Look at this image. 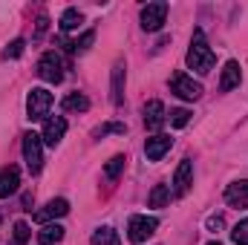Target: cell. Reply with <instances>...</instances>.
I'll list each match as a JSON object with an SVG mask.
<instances>
[{
    "mask_svg": "<svg viewBox=\"0 0 248 245\" xmlns=\"http://www.w3.org/2000/svg\"><path fill=\"white\" fill-rule=\"evenodd\" d=\"M231 240H234V245H248V219H243V222L234 225Z\"/></svg>",
    "mask_w": 248,
    "mask_h": 245,
    "instance_id": "27",
    "label": "cell"
},
{
    "mask_svg": "<svg viewBox=\"0 0 248 245\" xmlns=\"http://www.w3.org/2000/svg\"><path fill=\"white\" fill-rule=\"evenodd\" d=\"M222 225H225V222H222V216H211V219H208V231H219Z\"/></svg>",
    "mask_w": 248,
    "mask_h": 245,
    "instance_id": "29",
    "label": "cell"
},
{
    "mask_svg": "<svg viewBox=\"0 0 248 245\" xmlns=\"http://www.w3.org/2000/svg\"><path fill=\"white\" fill-rule=\"evenodd\" d=\"M63 133H66V119L55 116V119H46L41 138H44V144H46V147H58V144H61V138H63Z\"/></svg>",
    "mask_w": 248,
    "mask_h": 245,
    "instance_id": "11",
    "label": "cell"
},
{
    "mask_svg": "<svg viewBox=\"0 0 248 245\" xmlns=\"http://www.w3.org/2000/svg\"><path fill=\"white\" fill-rule=\"evenodd\" d=\"M110 133H119V136H124V133H127V127H124L122 122L101 124V127H95V130H93V138H104V136H110Z\"/></svg>",
    "mask_w": 248,
    "mask_h": 245,
    "instance_id": "26",
    "label": "cell"
},
{
    "mask_svg": "<svg viewBox=\"0 0 248 245\" xmlns=\"http://www.w3.org/2000/svg\"><path fill=\"white\" fill-rule=\"evenodd\" d=\"M156 228H159V219H156V216H141V214H136V216H130V222H127V240L139 245V243H144L147 237H153Z\"/></svg>",
    "mask_w": 248,
    "mask_h": 245,
    "instance_id": "4",
    "label": "cell"
},
{
    "mask_svg": "<svg viewBox=\"0 0 248 245\" xmlns=\"http://www.w3.org/2000/svg\"><path fill=\"white\" fill-rule=\"evenodd\" d=\"M66 214H69V202L66 199H52L41 211H35V222H49V219H58V216H66Z\"/></svg>",
    "mask_w": 248,
    "mask_h": 245,
    "instance_id": "12",
    "label": "cell"
},
{
    "mask_svg": "<svg viewBox=\"0 0 248 245\" xmlns=\"http://www.w3.org/2000/svg\"><path fill=\"white\" fill-rule=\"evenodd\" d=\"M170 92L179 95V98H185V101H196V98L202 95V84L193 81L185 72H176V75L170 78Z\"/></svg>",
    "mask_w": 248,
    "mask_h": 245,
    "instance_id": "6",
    "label": "cell"
},
{
    "mask_svg": "<svg viewBox=\"0 0 248 245\" xmlns=\"http://www.w3.org/2000/svg\"><path fill=\"white\" fill-rule=\"evenodd\" d=\"M150 208H168L170 205V184H156L150 190Z\"/></svg>",
    "mask_w": 248,
    "mask_h": 245,
    "instance_id": "21",
    "label": "cell"
},
{
    "mask_svg": "<svg viewBox=\"0 0 248 245\" xmlns=\"http://www.w3.org/2000/svg\"><path fill=\"white\" fill-rule=\"evenodd\" d=\"M29 237H32L29 225H26V222H15V228H12V243L9 245H26Z\"/></svg>",
    "mask_w": 248,
    "mask_h": 245,
    "instance_id": "25",
    "label": "cell"
},
{
    "mask_svg": "<svg viewBox=\"0 0 248 245\" xmlns=\"http://www.w3.org/2000/svg\"><path fill=\"white\" fill-rule=\"evenodd\" d=\"M84 23V15L78 12V9H63L61 20H58V26H61V32H72V29H78Z\"/></svg>",
    "mask_w": 248,
    "mask_h": 245,
    "instance_id": "22",
    "label": "cell"
},
{
    "mask_svg": "<svg viewBox=\"0 0 248 245\" xmlns=\"http://www.w3.org/2000/svg\"><path fill=\"white\" fill-rule=\"evenodd\" d=\"M185 61H187V69H193V72H199V75H208V72L214 69L217 55H214V49L208 46V41H205V32H202V29H193L190 49H187Z\"/></svg>",
    "mask_w": 248,
    "mask_h": 245,
    "instance_id": "1",
    "label": "cell"
},
{
    "mask_svg": "<svg viewBox=\"0 0 248 245\" xmlns=\"http://www.w3.org/2000/svg\"><path fill=\"white\" fill-rule=\"evenodd\" d=\"M240 81H243L240 63L237 61H225V66H222V78H219V92H231L234 87H240Z\"/></svg>",
    "mask_w": 248,
    "mask_h": 245,
    "instance_id": "14",
    "label": "cell"
},
{
    "mask_svg": "<svg viewBox=\"0 0 248 245\" xmlns=\"http://www.w3.org/2000/svg\"><path fill=\"white\" fill-rule=\"evenodd\" d=\"M170 147H173V138L165 136V133H159V136H150V138L144 141V156H147L150 162H159Z\"/></svg>",
    "mask_w": 248,
    "mask_h": 245,
    "instance_id": "9",
    "label": "cell"
},
{
    "mask_svg": "<svg viewBox=\"0 0 248 245\" xmlns=\"http://www.w3.org/2000/svg\"><path fill=\"white\" fill-rule=\"evenodd\" d=\"M23 46H26V41H23V38H15V41L0 52V58H3V61H15V58H20V55H23Z\"/></svg>",
    "mask_w": 248,
    "mask_h": 245,
    "instance_id": "24",
    "label": "cell"
},
{
    "mask_svg": "<svg viewBox=\"0 0 248 245\" xmlns=\"http://www.w3.org/2000/svg\"><path fill=\"white\" fill-rule=\"evenodd\" d=\"M193 184V162L182 159L179 168H176V176H173V196H185Z\"/></svg>",
    "mask_w": 248,
    "mask_h": 245,
    "instance_id": "10",
    "label": "cell"
},
{
    "mask_svg": "<svg viewBox=\"0 0 248 245\" xmlns=\"http://www.w3.org/2000/svg\"><path fill=\"white\" fill-rule=\"evenodd\" d=\"M49 107H52V92L44 90V87H32L29 95H26V119L41 122V119L49 116Z\"/></svg>",
    "mask_w": 248,
    "mask_h": 245,
    "instance_id": "2",
    "label": "cell"
},
{
    "mask_svg": "<svg viewBox=\"0 0 248 245\" xmlns=\"http://www.w3.org/2000/svg\"><path fill=\"white\" fill-rule=\"evenodd\" d=\"M23 159H26V168L29 173H41L44 168V138L38 133H26L23 136Z\"/></svg>",
    "mask_w": 248,
    "mask_h": 245,
    "instance_id": "3",
    "label": "cell"
},
{
    "mask_svg": "<svg viewBox=\"0 0 248 245\" xmlns=\"http://www.w3.org/2000/svg\"><path fill=\"white\" fill-rule=\"evenodd\" d=\"M208 245H222V243H208Z\"/></svg>",
    "mask_w": 248,
    "mask_h": 245,
    "instance_id": "31",
    "label": "cell"
},
{
    "mask_svg": "<svg viewBox=\"0 0 248 245\" xmlns=\"http://www.w3.org/2000/svg\"><path fill=\"white\" fill-rule=\"evenodd\" d=\"M90 245H122L119 243V231L104 225V228H95L93 237H90Z\"/></svg>",
    "mask_w": 248,
    "mask_h": 245,
    "instance_id": "19",
    "label": "cell"
},
{
    "mask_svg": "<svg viewBox=\"0 0 248 245\" xmlns=\"http://www.w3.org/2000/svg\"><path fill=\"white\" fill-rule=\"evenodd\" d=\"M17 184H20V170H17L15 165L3 168V170H0V199L12 196V193L17 190Z\"/></svg>",
    "mask_w": 248,
    "mask_h": 245,
    "instance_id": "16",
    "label": "cell"
},
{
    "mask_svg": "<svg viewBox=\"0 0 248 245\" xmlns=\"http://www.w3.org/2000/svg\"><path fill=\"white\" fill-rule=\"evenodd\" d=\"M46 23H49V20L41 15V17H38V35H44V32H46Z\"/></svg>",
    "mask_w": 248,
    "mask_h": 245,
    "instance_id": "30",
    "label": "cell"
},
{
    "mask_svg": "<svg viewBox=\"0 0 248 245\" xmlns=\"http://www.w3.org/2000/svg\"><path fill=\"white\" fill-rule=\"evenodd\" d=\"M93 41H95V32L93 29H87L81 38H75V41H66V38H61V44L72 52V55H81V52H87L90 46H93Z\"/></svg>",
    "mask_w": 248,
    "mask_h": 245,
    "instance_id": "17",
    "label": "cell"
},
{
    "mask_svg": "<svg viewBox=\"0 0 248 245\" xmlns=\"http://www.w3.org/2000/svg\"><path fill=\"white\" fill-rule=\"evenodd\" d=\"M225 202L231 205V208H248V179H240V182L228 184L225 187Z\"/></svg>",
    "mask_w": 248,
    "mask_h": 245,
    "instance_id": "13",
    "label": "cell"
},
{
    "mask_svg": "<svg viewBox=\"0 0 248 245\" xmlns=\"http://www.w3.org/2000/svg\"><path fill=\"white\" fill-rule=\"evenodd\" d=\"M165 119H168V113H165L162 101H147L144 104V127L147 130H159L165 124Z\"/></svg>",
    "mask_w": 248,
    "mask_h": 245,
    "instance_id": "15",
    "label": "cell"
},
{
    "mask_svg": "<svg viewBox=\"0 0 248 245\" xmlns=\"http://www.w3.org/2000/svg\"><path fill=\"white\" fill-rule=\"evenodd\" d=\"M61 107L66 113H84V110H90V98L84 92H69L61 101Z\"/></svg>",
    "mask_w": 248,
    "mask_h": 245,
    "instance_id": "20",
    "label": "cell"
},
{
    "mask_svg": "<svg viewBox=\"0 0 248 245\" xmlns=\"http://www.w3.org/2000/svg\"><path fill=\"white\" fill-rule=\"evenodd\" d=\"M38 78H44L46 84H61L63 81V63H61V55L58 52H44L41 61L35 66Z\"/></svg>",
    "mask_w": 248,
    "mask_h": 245,
    "instance_id": "5",
    "label": "cell"
},
{
    "mask_svg": "<svg viewBox=\"0 0 248 245\" xmlns=\"http://www.w3.org/2000/svg\"><path fill=\"white\" fill-rule=\"evenodd\" d=\"M124 165H127V156H113L110 162H107V168H104V173H107V179H119L122 176V170H124Z\"/></svg>",
    "mask_w": 248,
    "mask_h": 245,
    "instance_id": "23",
    "label": "cell"
},
{
    "mask_svg": "<svg viewBox=\"0 0 248 245\" xmlns=\"http://www.w3.org/2000/svg\"><path fill=\"white\" fill-rule=\"evenodd\" d=\"M187 122H190V110H185V107H179V110H170V127L182 130Z\"/></svg>",
    "mask_w": 248,
    "mask_h": 245,
    "instance_id": "28",
    "label": "cell"
},
{
    "mask_svg": "<svg viewBox=\"0 0 248 245\" xmlns=\"http://www.w3.org/2000/svg\"><path fill=\"white\" fill-rule=\"evenodd\" d=\"M165 17H168V3H147L141 9V29L144 32H159L165 26Z\"/></svg>",
    "mask_w": 248,
    "mask_h": 245,
    "instance_id": "7",
    "label": "cell"
},
{
    "mask_svg": "<svg viewBox=\"0 0 248 245\" xmlns=\"http://www.w3.org/2000/svg\"><path fill=\"white\" fill-rule=\"evenodd\" d=\"M61 240H63V225H58V222H49V225H44L38 231V243L41 245H55Z\"/></svg>",
    "mask_w": 248,
    "mask_h": 245,
    "instance_id": "18",
    "label": "cell"
},
{
    "mask_svg": "<svg viewBox=\"0 0 248 245\" xmlns=\"http://www.w3.org/2000/svg\"><path fill=\"white\" fill-rule=\"evenodd\" d=\"M124 81H127V63H124V58H119L113 63V75H110V98L116 107L124 104Z\"/></svg>",
    "mask_w": 248,
    "mask_h": 245,
    "instance_id": "8",
    "label": "cell"
}]
</instances>
